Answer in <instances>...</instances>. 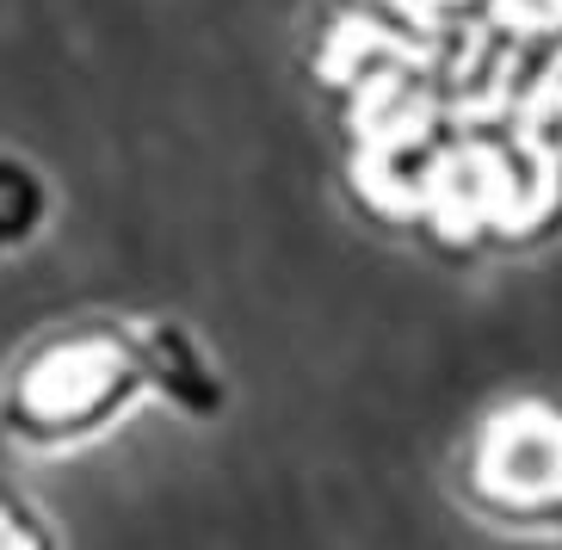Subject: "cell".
Masks as SVG:
<instances>
[{
	"label": "cell",
	"mask_w": 562,
	"mask_h": 550,
	"mask_svg": "<svg viewBox=\"0 0 562 550\" xmlns=\"http://www.w3.org/2000/svg\"><path fill=\"white\" fill-rule=\"evenodd\" d=\"M149 384L143 334L124 328H63L19 352L7 378V427L25 446H75Z\"/></svg>",
	"instance_id": "obj_1"
},
{
	"label": "cell",
	"mask_w": 562,
	"mask_h": 550,
	"mask_svg": "<svg viewBox=\"0 0 562 550\" xmlns=\"http://www.w3.org/2000/svg\"><path fill=\"white\" fill-rule=\"evenodd\" d=\"M0 550H56V538L25 501L0 495Z\"/></svg>",
	"instance_id": "obj_2"
},
{
	"label": "cell",
	"mask_w": 562,
	"mask_h": 550,
	"mask_svg": "<svg viewBox=\"0 0 562 550\" xmlns=\"http://www.w3.org/2000/svg\"><path fill=\"white\" fill-rule=\"evenodd\" d=\"M37 217V192L32 180L19 173V167L0 161V242H13V235H25V223Z\"/></svg>",
	"instance_id": "obj_3"
}]
</instances>
